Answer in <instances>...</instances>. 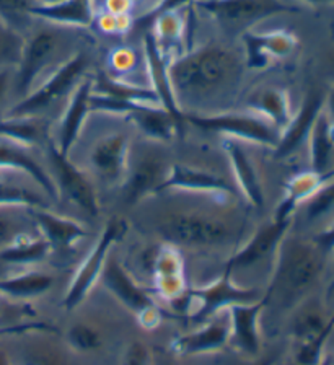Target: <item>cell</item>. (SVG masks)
<instances>
[{
  "mask_svg": "<svg viewBox=\"0 0 334 365\" xmlns=\"http://www.w3.org/2000/svg\"><path fill=\"white\" fill-rule=\"evenodd\" d=\"M248 108L253 110L254 114L264 118L281 133L287 128L292 119V108L288 93L282 88L266 87L259 88L248 96Z\"/></svg>",
  "mask_w": 334,
  "mask_h": 365,
  "instance_id": "29",
  "label": "cell"
},
{
  "mask_svg": "<svg viewBox=\"0 0 334 365\" xmlns=\"http://www.w3.org/2000/svg\"><path fill=\"white\" fill-rule=\"evenodd\" d=\"M28 15L66 28H90L95 23L93 0H62L58 4H33Z\"/></svg>",
  "mask_w": 334,
  "mask_h": 365,
  "instance_id": "27",
  "label": "cell"
},
{
  "mask_svg": "<svg viewBox=\"0 0 334 365\" xmlns=\"http://www.w3.org/2000/svg\"><path fill=\"white\" fill-rule=\"evenodd\" d=\"M144 51H145V59H147V68H149V76L152 82V90L155 91L160 105L177 119L179 124H184L183 121V111L178 106L177 98H174L172 82H169L168 76V62L165 54L162 53L160 48L155 41L154 34L145 33L144 36Z\"/></svg>",
  "mask_w": 334,
  "mask_h": 365,
  "instance_id": "20",
  "label": "cell"
},
{
  "mask_svg": "<svg viewBox=\"0 0 334 365\" xmlns=\"http://www.w3.org/2000/svg\"><path fill=\"white\" fill-rule=\"evenodd\" d=\"M98 26L101 31L105 33H126L129 28L132 26V20L129 19V15H113L106 14L98 19Z\"/></svg>",
  "mask_w": 334,
  "mask_h": 365,
  "instance_id": "44",
  "label": "cell"
},
{
  "mask_svg": "<svg viewBox=\"0 0 334 365\" xmlns=\"http://www.w3.org/2000/svg\"><path fill=\"white\" fill-rule=\"evenodd\" d=\"M33 220L41 237L51 245V248L69 250L73 243L80 242L88 235L87 228L80 222L72 220L69 217L51 212L49 207H31Z\"/></svg>",
  "mask_w": 334,
  "mask_h": 365,
  "instance_id": "22",
  "label": "cell"
},
{
  "mask_svg": "<svg viewBox=\"0 0 334 365\" xmlns=\"http://www.w3.org/2000/svg\"><path fill=\"white\" fill-rule=\"evenodd\" d=\"M323 110H325V93L321 90H310L305 95L298 113L293 114L291 123L281 133L279 144L274 148V155L277 158H287L305 140H308L310 130Z\"/></svg>",
  "mask_w": 334,
  "mask_h": 365,
  "instance_id": "16",
  "label": "cell"
},
{
  "mask_svg": "<svg viewBox=\"0 0 334 365\" xmlns=\"http://www.w3.org/2000/svg\"><path fill=\"white\" fill-rule=\"evenodd\" d=\"M100 279L108 292H111L121 305L137 317L140 327L144 329L158 328V324L162 323L160 308L155 305L152 297L134 281L131 274L126 271V267L120 261L108 256Z\"/></svg>",
  "mask_w": 334,
  "mask_h": 365,
  "instance_id": "10",
  "label": "cell"
},
{
  "mask_svg": "<svg viewBox=\"0 0 334 365\" xmlns=\"http://www.w3.org/2000/svg\"><path fill=\"white\" fill-rule=\"evenodd\" d=\"M158 232L174 247H219L234 238L227 222L212 215L178 212L165 217Z\"/></svg>",
  "mask_w": 334,
  "mask_h": 365,
  "instance_id": "6",
  "label": "cell"
},
{
  "mask_svg": "<svg viewBox=\"0 0 334 365\" xmlns=\"http://www.w3.org/2000/svg\"><path fill=\"white\" fill-rule=\"evenodd\" d=\"M334 207V178L323 185L307 201V217L310 220L330 212Z\"/></svg>",
  "mask_w": 334,
  "mask_h": 365,
  "instance_id": "41",
  "label": "cell"
},
{
  "mask_svg": "<svg viewBox=\"0 0 334 365\" xmlns=\"http://www.w3.org/2000/svg\"><path fill=\"white\" fill-rule=\"evenodd\" d=\"M196 5L206 10L225 33L240 36L266 19L300 10L284 0H197Z\"/></svg>",
  "mask_w": 334,
  "mask_h": 365,
  "instance_id": "4",
  "label": "cell"
},
{
  "mask_svg": "<svg viewBox=\"0 0 334 365\" xmlns=\"http://www.w3.org/2000/svg\"><path fill=\"white\" fill-rule=\"evenodd\" d=\"M333 71H334V57H333Z\"/></svg>",
  "mask_w": 334,
  "mask_h": 365,
  "instance_id": "57",
  "label": "cell"
},
{
  "mask_svg": "<svg viewBox=\"0 0 334 365\" xmlns=\"http://www.w3.org/2000/svg\"><path fill=\"white\" fill-rule=\"evenodd\" d=\"M313 240L326 251V253H331L334 250V222L331 225H328L321 233H318Z\"/></svg>",
  "mask_w": 334,
  "mask_h": 365,
  "instance_id": "47",
  "label": "cell"
},
{
  "mask_svg": "<svg viewBox=\"0 0 334 365\" xmlns=\"http://www.w3.org/2000/svg\"><path fill=\"white\" fill-rule=\"evenodd\" d=\"M293 219L287 220H276L266 224L264 227L254 233V235L248 240L245 247L240 248L236 253L229 259L225 271L231 272L239 267H250L261 262L271 255H276L277 248L284 237L288 233V228L292 225Z\"/></svg>",
  "mask_w": 334,
  "mask_h": 365,
  "instance_id": "17",
  "label": "cell"
},
{
  "mask_svg": "<svg viewBox=\"0 0 334 365\" xmlns=\"http://www.w3.org/2000/svg\"><path fill=\"white\" fill-rule=\"evenodd\" d=\"M167 163L158 157L147 155L135 163V167L126 173L124 181V199L129 204L142 201L149 194H157L158 186L168 175Z\"/></svg>",
  "mask_w": 334,
  "mask_h": 365,
  "instance_id": "25",
  "label": "cell"
},
{
  "mask_svg": "<svg viewBox=\"0 0 334 365\" xmlns=\"http://www.w3.org/2000/svg\"><path fill=\"white\" fill-rule=\"evenodd\" d=\"M308 150L310 165L313 171H328L334 150V129L330 118L326 116L325 110L316 119L308 135Z\"/></svg>",
  "mask_w": 334,
  "mask_h": 365,
  "instance_id": "32",
  "label": "cell"
},
{
  "mask_svg": "<svg viewBox=\"0 0 334 365\" xmlns=\"http://www.w3.org/2000/svg\"><path fill=\"white\" fill-rule=\"evenodd\" d=\"M183 121L207 133L222 134L236 140H246L253 144L277 147L281 139V130L276 129L269 121L258 114L240 113H219V114H199L184 113Z\"/></svg>",
  "mask_w": 334,
  "mask_h": 365,
  "instance_id": "5",
  "label": "cell"
},
{
  "mask_svg": "<svg viewBox=\"0 0 334 365\" xmlns=\"http://www.w3.org/2000/svg\"><path fill=\"white\" fill-rule=\"evenodd\" d=\"M126 116L147 137L155 140H169L181 125L165 108L154 105H135L126 113Z\"/></svg>",
  "mask_w": 334,
  "mask_h": 365,
  "instance_id": "30",
  "label": "cell"
},
{
  "mask_svg": "<svg viewBox=\"0 0 334 365\" xmlns=\"http://www.w3.org/2000/svg\"><path fill=\"white\" fill-rule=\"evenodd\" d=\"M58 2H62V0H41V4H44V5H49V4H58Z\"/></svg>",
  "mask_w": 334,
  "mask_h": 365,
  "instance_id": "55",
  "label": "cell"
},
{
  "mask_svg": "<svg viewBox=\"0 0 334 365\" xmlns=\"http://www.w3.org/2000/svg\"><path fill=\"white\" fill-rule=\"evenodd\" d=\"M245 46V66L248 68H266L271 61L291 56L298 46V38L288 30L266 33L246 31L241 34Z\"/></svg>",
  "mask_w": 334,
  "mask_h": 365,
  "instance_id": "13",
  "label": "cell"
},
{
  "mask_svg": "<svg viewBox=\"0 0 334 365\" xmlns=\"http://www.w3.org/2000/svg\"><path fill=\"white\" fill-rule=\"evenodd\" d=\"M333 178H334V170L323 171V173H320V171L308 170L292 176L286 186L284 197H282V201L279 202V205H277L274 219L276 220L293 219V212H296L298 205L307 202L323 185H326V182Z\"/></svg>",
  "mask_w": 334,
  "mask_h": 365,
  "instance_id": "26",
  "label": "cell"
},
{
  "mask_svg": "<svg viewBox=\"0 0 334 365\" xmlns=\"http://www.w3.org/2000/svg\"><path fill=\"white\" fill-rule=\"evenodd\" d=\"M35 235V233H33ZM26 235L16 240L5 250L0 251V264L7 266H30L41 262L51 253V245L41 235Z\"/></svg>",
  "mask_w": 334,
  "mask_h": 365,
  "instance_id": "33",
  "label": "cell"
},
{
  "mask_svg": "<svg viewBox=\"0 0 334 365\" xmlns=\"http://www.w3.org/2000/svg\"><path fill=\"white\" fill-rule=\"evenodd\" d=\"M154 281L157 292L172 304L186 294L188 285H186L183 258L178 247L167 243L158 250L154 259Z\"/></svg>",
  "mask_w": 334,
  "mask_h": 365,
  "instance_id": "18",
  "label": "cell"
},
{
  "mask_svg": "<svg viewBox=\"0 0 334 365\" xmlns=\"http://www.w3.org/2000/svg\"><path fill=\"white\" fill-rule=\"evenodd\" d=\"M49 158L54 168L53 180L58 186L59 196L67 197L90 215L98 214L100 204L93 186L90 185L87 176L71 162L69 155H64L58 147L51 145Z\"/></svg>",
  "mask_w": 334,
  "mask_h": 365,
  "instance_id": "12",
  "label": "cell"
},
{
  "mask_svg": "<svg viewBox=\"0 0 334 365\" xmlns=\"http://www.w3.org/2000/svg\"><path fill=\"white\" fill-rule=\"evenodd\" d=\"M111 67L115 68L118 73H126L131 72L137 64V54L129 48H120L113 51L111 54Z\"/></svg>",
  "mask_w": 334,
  "mask_h": 365,
  "instance_id": "45",
  "label": "cell"
},
{
  "mask_svg": "<svg viewBox=\"0 0 334 365\" xmlns=\"http://www.w3.org/2000/svg\"><path fill=\"white\" fill-rule=\"evenodd\" d=\"M230 342V318L227 310L220 312L212 319L202 323L192 333L183 334L173 339L169 349L183 357L202 356V354H212L222 351Z\"/></svg>",
  "mask_w": 334,
  "mask_h": 365,
  "instance_id": "14",
  "label": "cell"
},
{
  "mask_svg": "<svg viewBox=\"0 0 334 365\" xmlns=\"http://www.w3.org/2000/svg\"><path fill=\"white\" fill-rule=\"evenodd\" d=\"M276 364V357H266V359H261V361L254 362L251 365H274Z\"/></svg>",
  "mask_w": 334,
  "mask_h": 365,
  "instance_id": "52",
  "label": "cell"
},
{
  "mask_svg": "<svg viewBox=\"0 0 334 365\" xmlns=\"http://www.w3.org/2000/svg\"><path fill=\"white\" fill-rule=\"evenodd\" d=\"M5 305H7V302H5V295L0 294V317L5 313Z\"/></svg>",
  "mask_w": 334,
  "mask_h": 365,
  "instance_id": "54",
  "label": "cell"
},
{
  "mask_svg": "<svg viewBox=\"0 0 334 365\" xmlns=\"http://www.w3.org/2000/svg\"><path fill=\"white\" fill-rule=\"evenodd\" d=\"M25 48V39L12 23L0 15V71L16 68Z\"/></svg>",
  "mask_w": 334,
  "mask_h": 365,
  "instance_id": "37",
  "label": "cell"
},
{
  "mask_svg": "<svg viewBox=\"0 0 334 365\" xmlns=\"http://www.w3.org/2000/svg\"><path fill=\"white\" fill-rule=\"evenodd\" d=\"M129 140L126 135H106L96 142L92 150V165L96 173L108 182H120L126 178Z\"/></svg>",
  "mask_w": 334,
  "mask_h": 365,
  "instance_id": "19",
  "label": "cell"
},
{
  "mask_svg": "<svg viewBox=\"0 0 334 365\" xmlns=\"http://www.w3.org/2000/svg\"><path fill=\"white\" fill-rule=\"evenodd\" d=\"M326 255L315 240L287 233L276 251L274 274L264 292L266 307L271 302L281 308L302 304L325 271Z\"/></svg>",
  "mask_w": 334,
  "mask_h": 365,
  "instance_id": "2",
  "label": "cell"
},
{
  "mask_svg": "<svg viewBox=\"0 0 334 365\" xmlns=\"http://www.w3.org/2000/svg\"><path fill=\"white\" fill-rule=\"evenodd\" d=\"M243 71L245 59L222 44L188 51L168 66L178 106L183 101H211L234 93L240 87Z\"/></svg>",
  "mask_w": 334,
  "mask_h": 365,
  "instance_id": "1",
  "label": "cell"
},
{
  "mask_svg": "<svg viewBox=\"0 0 334 365\" xmlns=\"http://www.w3.org/2000/svg\"><path fill=\"white\" fill-rule=\"evenodd\" d=\"M334 329V313L326 315L316 302H302L292 323L297 342L296 365H323L326 342Z\"/></svg>",
  "mask_w": 334,
  "mask_h": 365,
  "instance_id": "9",
  "label": "cell"
},
{
  "mask_svg": "<svg viewBox=\"0 0 334 365\" xmlns=\"http://www.w3.org/2000/svg\"><path fill=\"white\" fill-rule=\"evenodd\" d=\"M0 365H15L7 354V351L2 349V347H0Z\"/></svg>",
  "mask_w": 334,
  "mask_h": 365,
  "instance_id": "51",
  "label": "cell"
},
{
  "mask_svg": "<svg viewBox=\"0 0 334 365\" xmlns=\"http://www.w3.org/2000/svg\"><path fill=\"white\" fill-rule=\"evenodd\" d=\"M152 28H154L152 34H154L158 48L165 51V48L184 39L186 34L191 31V15L184 19L178 11H168V14L158 16Z\"/></svg>",
  "mask_w": 334,
  "mask_h": 365,
  "instance_id": "35",
  "label": "cell"
},
{
  "mask_svg": "<svg viewBox=\"0 0 334 365\" xmlns=\"http://www.w3.org/2000/svg\"><path fill=\"white\" fill-rule=\"evenodd\" d=\"M66 342L72 351L87 354L98 351L103 339L98 329L90 327L87 323H73L72 327L66 331Z\"/></svg>",
  "mask_w": 334,
  "mask_h": 365,
  "instance_id": "38",
  "label": "cell"
},
{
  "mask_svg": "<svg viewBox=\"0 0 334 365\" xmlns=\"http://www.w3.org/2000/svg\"><path fill=\"white\" fill-rule=\"evenodd\" d=\"M21 365H72V362L56 346L36 342L25 349L21 356Z\"/></svg>",
  "mask_w": 334,
  "mask_h": 365,
  "instance_id": "40",
  "label": "cell"
},
{
  "mask_svg": "<svg viewBox=\"0 0 334 365\" xmlns=\"http://www.w3.org/2000/svg\"><path fill=\"white\" fill-rule=\"evenodd\" d=\"M325 113L331 119V123H334V83L331 85L330 91L325 93Z\"/></svg>",
  "mask_w": 334,
  "mask_h": 365,
  "instance_id": "50",
  "label": "cell"
},
{
  "mask_svg": "<svg viewBox=\"0 0 334 365\" xmlns=\"http://www.w3.org/2000/svg\"><path fill=\"white\" fill-rule=\"evenodd\" d=\"M88 62L85 54H72L69 59L62 62L53 76L41 87L31 90L15 106L10 108L5 116L10 118H33L58 103L62 96L80 83Z\"/></svg>",
  "mask_w": 334,
  "mask_h": 365,
  "instance_id": "8",
  "label": "cell"
},
{
  "mask_svg": "<svg viewBox=\"0 0 334 365\" xmlns=\"http://www.w3.org/2000/svg\"><path fill=\"white\" fill-rule=\"evenodd\" d=\"M263 297L264 292H259L256 289L239 287L231 281V272L224 271L222 277L215 282L204 287L188 289L177 302L181 310H186L192 322L202 324L231 305L251 304Z\"/></svg>",
  "mask_w": 334,
  "mask_h": 365,
  "instance_id": "3",
  "label": "cell"
},
{
  "mask_svg": "<svg viewBox=\"0 0 334 365\" xmlns=\"http://www.w3.org/2000/svg\"><path fill=\"white\" fill-rule=\"evenodd\" d=\"M191 2L192 0H160L154 9L144 14L137 21H132V26H135V30H150L158 16L168 14V11H178L181 9H184L186 5H189Z\"/></svg>",
  "mask_w": 334,
  "mask_h": 365,
  "instance_id": "42",
  "label": "cell"
},
{
  "mask_svg": "<svg viewBox=\"0 0 334 365\" xmlns=\"http://www.w3.org/2000/svg\"><path fill=\"white\" fill-rule=\"evenodd\" d=\"M266 308L264 297L251 304H236L227 308L230 318V342L246 357L254 359L261 351L259 318Z\"/></svg>",
  "mask_w": 334,
  "mask_h": 365,
  "instance_id": "15",
  "label": "cell"
},
{
  "mask_svg": "<svg viewBox=\"0 0 334 365\" xmlns=\"http://www.w3.org/2000/svg\"><path fill=\"white\" fill-rule=\"evenodd\" d=\"M131 2H132V4H134V2H137V0H131Z\"/></svg>",
  "mask_w": 334,
  "mask_h": 365,
  "instance_id": "58",
  "label": "cell"
},
{
  "mask_svg": "<svg viewBox=\"0 0 334 365\" xmlns=\"http://www.w3.org/2000/svg\"><path fill=\"white\" fill-rule=\"evenodd\" d=\"M33 4H35V0H0V15L5 20H9V14H28Z\"/></svg>",
  "mask_w": 334,
  "mask_h": 365,
  "instance_id": "46",
  "label": "cell"
},
{
  "mask_svg": "<svg viewBox=\"0 0 334 365\" xmlns=\"http://www.w3.org/2000/svg\"><path fill=\"white\" fill-rule=\"evenodd\" d=\"M31 207L19 205H0V251L5 250L16 240L33 235Z\"/></svg>",
  "mask_w": 334,
  "mask_h": 365,
  "instance_id": "34",
  "label": "cell"
},
{
  "mask_svg": "<svg viewBox=\"0 0 334 365\" xmlns=\"http://www.w3.org/2000/svg\"><path fill=\"white\" fill-rule=\"evenodd\" d=\"M108 14L113 15H129L132 2L131 0H105Z\"/></svg>",
  "mask_w": 334,
  "mask_h": 365,
  "instance_id": "48",
  "label": "cell"
},
{
  "mask_svg": "<svg viewBox=\"0 0 334 365\" xmlns=\"http://www.w3.org/2000/svg\"><path fill=\"white\" fill-rule=\"evenodd\" d=\"M64 41V33L59 28H48L33 34L25 41L24 54L16 66V90L21 95H28L35 85L36 78L53 64L58 56L61 43Z\"/></svg>",
  "mask_w": 334,
  "mask_h": 365,
  "instance_id": "11",
  "label": "cell"
},
{
  "mask_svg": "<svg viewBox=\"0 0 334 365\" xmlns=\"http://www.w3.org/2000/svg\"><path fill=\"white\" fill-rule=\"evenodd\" d=\"M303 2H307L310 5H323V4H333L334 0H303Z\"/></svg>",
  "mask_w": 334,
  "mask_h": 365,
  "instance_id": "53",
  "label": "cell"
},
{
  "mask_svg": "<svg viewBox=\"0 0 334 365\" xmlns=\"http://www.w3.org/2000/svg\"><path fill=\"white\" fill-rule=\"evenodd\" d=\"M127 230V222L121 219V217L115 215L108 219L103 232H101L100 238L96 240L93 250L90 251V255L82 261V264L75 271V276H73L69 289H67L64 300H62L64 308L72 310V308L78 307L85 297L92 292V289L98 282L101 271H103L106 264L111 248L126 235Z\"/></svg>",
  "mask_w": 334,
  "mask_h": 365,
  "instance_id": "7",
  "label": "cell"
},
{
  "mask_svg": "<svg viewBox=\"0 0 334 365\" xmlns=\"http://www.w3.org/2000/svg\"><path fill=\"white\" fill-rule=\"evenodd\" d=\"M331 253H333V269H334V250L331 251Z\"/></svg>",
  "mask_w": 334,
  "mask_h": 365,
  "instance_id": "56",
  "label": "cell"
},
{
  "mask_svg": "<svg viewBox=\"0 0 334 365\" xmlns=\"http://www.w3.org/2000/svg\"><path fill=\"white\" fill-rule=\"evenodd\" d=\"M10 80H12L10 68H4V71H0V106H2V103L5 101V96L9 93Z\"/></svg>",
  "mask_w": 334,
  "mask_h": 365,
  "instance_id": "49",
  "label": "cell"
},
{
  "mask_svg": "<svg viewBox=\"0 0 334 365\" xmlns=\"http://www.w3.org/2000/svg\"><path fill=\"white\" fill-rule=\"evenodd\" d=\"M0 205H19V207H48V201L28 187L0 181Z\"/></svg>",
  "mask_w": 334,
  "mask_h": 365,
  "instance_id": "39",
  "label": "cell"
},
{
  "mask_svg": "<svg viewBox=\"0 0 334 365\" xmlns=\"http://www.w3.org/2000/svg\"><path fill=\"white\" fill-rule=\"evenodd\" d=\"M169 190L230 194L231 186L227 180L220 178L219 175H214L211 171H202L197 168H191L188 165L174 163L169 167L167 178L158 186L157 192Z\"/></svg>",
  "mask_w": 334,
  "mask_h": 365,
  "instance_id": "24",
  "label": "cell"
},
{
  "mask_svg": "<svg viewBox=\"0 0 334 365\" xmlns=\"http://www.w3.org/2000/svg\"><path fill=\"white\" fill-rule=\"evenodd\" d=\"M150 351L144 342L132 341L129 342L126 351L122 354V365H150Z\"/></svg>",
  "mask_w": 334,
  "mask_h": 365,
  "instance_id": "43",
  "label": "cell"
},
{
  "mask_svg": "<svg viewBox=\"0 0 334 365\" xmlns=\"http://www.w3.org/2000/svg\"><path fill=\"white\" fill-rule=\"evenodd\" d=\"M224 150L230 160L231 168H234L235 181L239 185L243 197L250 202L253 207L261 209L264 204V194L261 186V178L256 167H254L250 153L243 147L239 140L225 137Z\"/></svg>",
  "mask_w": 334,
  "mask_h": 365,
  "instance_id": "21",
  "label": "cell"
},
{
  "mask_svg": "<svg viewBox=\"0 0 334 365\" xmlns=\"http://www.w3.org/2000/svg\"><path fill=\"white\" fill-rule=\"evenodd\" d=\"M93 91V80L82 78L80 83L75 87V91L72 93V98L67 105L64 118L61 121L59 128V142L58 147L61 153L69 155L71 148L75 144L80 130L83 128L85 119H87L90 110V96Z\"/></svg>",
  "mask_w": 334,
  "mask_h": 365,
  "instance_id": "23",
  "label": "cell"
},
{
  "mask_svg": "<svg viewBox=\"0 0 334 365\" xmlns=\"http://www.w3.org/2000/svg\"><path fill=\"white\" fill-rule=\"evenodd\" d=\"M0 168L25 171L26 175H30L31 178L43 187L44 192H46L49 197H59V191L54 180L51 178L46 173V170L30 155L26 145H21L19 142L9 139H0Z\"/></svg>",
  "mask_w": 334,
  "mask_h": 365,
  "instance_id": "28",
  "label": "cell"
},
{
  "mask_svg": "<svg viewBox=\"0 0 334 365\" xmlns=\"http://www.w3.org/2000/svg\"><path fill=\"white\" fill-rule=\"evenodd\" d=\"M54 277L41 271H28L0 279V294L14 300L33 299L53 287Z\"/></svg>",
  "mask_w": 334,
  "mask_h": 365,
  "instance_id": "31",
  "label": "cell"
},
{
  "mask_svg": "<svg viewBox=\"0 0 334 365\" xmlns=\"http://www.w3.org/2000/svg\"><path fill=\"white\" fill-rule=\"evenodd\" d=\"M44 133L43 123L35 118H0V139L19 142L30 147L41 140Z\"/></svg>",
  "mask_w": 334,
  "mask_h": 365,
  "instance_id": "36",
  "label": "cell"
}]
</instances>
